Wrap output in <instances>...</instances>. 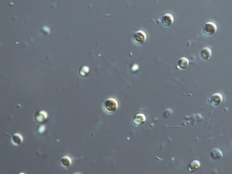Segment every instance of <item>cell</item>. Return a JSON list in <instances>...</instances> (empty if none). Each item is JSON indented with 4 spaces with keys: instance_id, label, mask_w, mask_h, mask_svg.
<instances>
[{
    "instance_id": "cell-1",
    "label": "cell",
    "mask_w": 232,
    "mask_h": 174,
    "mask_svg": "<svg viewBox=\"0 0 232 174\" xmlns=\"http://www.w3.org/2000/svg\"><path fill=\"white\" fill-rule=\"evenodd\" d=\"M103 107L105 110L109 113L115 112L118 108V103L114 98H108L104 102Z\"/></svg>"
},
{
    "instance_id": "cell-2",
    "label": "cell",
    "mask_w": 232,
    "mask_h": 174,
    "mask_svg": "<svg viewBox=\"0 0 232 174\" xmlns=\"http://www.w3.org/2000/svg\"><path fill=\"white\" fill-rule=\"evenodd\" d=\"M203 31L205 35L208 36L214 35L216 31L217 27L216 25L212 22H207L203 26Z\"/></svg>"
},
{
    "instance_id": "cell-3",
    "label": "cell",
    "mask_w": 232,
    "mask_h": 174,
    "mask_svg": "<svg viewBox=\"0 0 232 174\" xmlns=\"http://www.w3.org/2000/svg\"><path fill=\"white\" fill-rule=\"evenodd\" d=\"M147 38L146 34L142 31H137L133 37L134 41L135 43L139 45L143 44L146 41Z\"/></svg>"
},
{
    "instance_id": "cell-4",
    "label": "cell",
    "mask_w": 232,
    "mask_h": 174,
    "mask_svg": "<svg viewBox=\"0 0 232 174\" xmlns=\"http://www.w3.org/2000/svg\"><path fill=\"white\" fill-rule=\"evenodd\" d=\"M223 101V97L220 94H214L208 99V103L214 107L219 106Z\"/></svg>"
},
{
    "instance_id": "cell-5",
    "label": "cell",
    "mask_w": 232,
    "mask_h": 174,
    "mask_svg": "<svg viewBox=\"0 0 232 174\" xmlns=\"http://www.w3.org/2000/svg\"><path fill=\"white\" fill-rule=\"evenodd\" d=\"M146 121V117L142 113L136 114L133 118V123L137 126H141L144 124Z\"/></svg>"
},
{
    "instance_id": "cell-6",
    "label": "cell",
    "mask_w": 232,
    "mask_h": 174,
    "mask_svg": "<svg viewBox=\"0 0 232 174\" xmlns=\"http://www.w3.org/2000/svg\"><path fill=\"white\" fill-rule=\"evenodd\" d=\"M174 21L173 16L170 14H165L161 18V23L165 27H169Z\"/></svg>"
},
{
    "instance_id": "cell-7",
    "label": "cell",
    "mask_w": 232,
    "mask_h": 174,
    "mask_svg": "<svg viewBox=\"0 0 232 174\" xmlns=\"http://www.w3.org/2000/svg\"><path fill=\"white\" fill-rule=\"evenodd\" d=\"M189 64V61L185 57L180 58L177 61V68L180 70L186 69Z\"/></svg>"
},
{
    "instance_id": "cell-8",
    "label": "cell",
    "mask_w": 232,
    "mask_h": 174,
    "mask_svg": "<svg viewBox=\"0 0 232 174\" xmlns=\"http://www.w3.org/2000/svg\"><path fill=\"white\" fill-rule=\"evenodd\" d=\"M48 118L47 112L44 111H40L36 113L35 116L36 121L39 123H43Z\"/></svg>"
},
{
    "instance_id": "cell-9",
    "label": "cell",
    "mask_w": 232,
    "mask_h": 174,
    "mask_svg": "<svg viewBox=\"0 0 232 174\" xmlns=\"http://www.w3.org/2000/svg\"><path fill=\"white\" fill-rule=\"evenodd\" d=\"M60 163L63 168H68L71 166L72 164V160L69 156L66 155L63 156L60 159Z\"/></svg>"
},
{
    "instance_id": "cell-10",
    "label": "cell",
    "mask_w": 232,
    "mask_h": 174,
    "mask_svg": "<svg viewBox=\"0 0 232 174\" xmlns=\"http://www.w3.org/2000/svg\"><path fill=\"white\" fill-rule=\"evenodd\" d=\"M200 167V162L198 160H195L190 163L188 167V170L190 173L194 172Z\"/></svg>"
},
{
    "instance_id": "cell-11",
    "label": "cell",
    "mask_w": 232,
    "mask_h": 174,
    "mask_svg": "<svg viewBox=\"0 0 232 174\" xmlns=\"http://www.w3.org/2000/svg\"><path fill=\"white\" fill-rule=\"evenodd\" d=\"M23 141V137L19 133H15L11 137V142L14 145L19 146Z\"/></svg>"
},
{
    "instance_id": "cell-12",
    "label": "cell",
    "mask_w": 232,
    "mask_h": 174,
    "mask_svg": "<svg viewBox=\"0 0 232 174\" xmlns=\"http://www.w3.org/2000/svg\"><path fill=\"white\" fill-rule=\"evenodd\" d=\"M201 57L205 60H208L210 59L211 56V51L208 48L205 47L200 52Z\"/></svg>"
},
{
    "instance_id": "cell-13",
    "label": "cell",
    "mask_w": 232,
    "mask_h": 174,
    "mask_svg": "<svg viewBox=\"0 0 232 174\" xmlns=\"http://www.w3.org/2000/svg\"><path fill=\"white\" fill-rule=\"evenodd\" d=\"M211 157L214 160H218L220 158H222L223 155L222 152L220 150L215 149L213 150L210 153Z\"/></svg>"
},
{
    "instance_id": "cell-14",
    "label": "cell",
    "mask_w": 232,
    "mask_h": 174,
    "mask_svg": "<svg viewBox=\"0 0 232 174\" xmlns=\"http://www.w3.org/2000/svg\"><path fill=\"white\" fill-rule=\"evenodd\" d=\"M45 127L44 126H42L41 127H40V128H39V133H43V132H44V131H45Z\"/></svg>"
}]
</instances>
